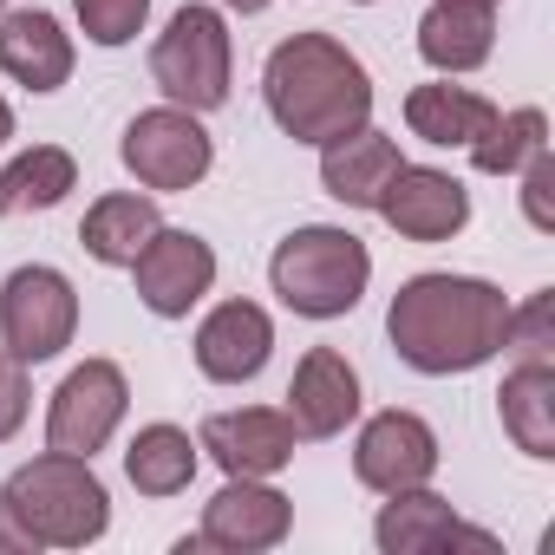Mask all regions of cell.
I'll return each mask as SVG.
<instances>
[{
  "label": "cell",
  "mask_w": 555,
  "mask_h": 555,
  "mask_svg": "<svg viewBox=\"0 0 555 555\" xmlns=\"http://www.w3.org/2000/svg\"><path fill=\"white\" fill-rule=\"evenodd\" d=\"M0 14H8V0H0Z\"/></svg>",
  "instance_id": "34"
},
{
  "label": "cell",
  "mask_w": 555,
  "mask_h": 555,
  "mask_svg": "<svg viewBox=\"0 0 555 555\" xmlns=\"http://www.w3.org/2000/svg\"><path fill=\"white\" fill-rule=\"evenodd\" d=\"M353 477L366 490H379V496L431 483L438 477V431L418 412H399V405L373 412L366 431H360V444H353Z\"/></svg>",
  "instance_id": "11"
},
{
  "label": "cell",
  "mask_w": 555,
  "mask_h": 555,
  "mask_svg": "<svg viewBox=\"0 0 555 555\" xmlns=\"http://www.w3.org/2000/svg\"><path fill=\"white\" fill-rule=\"evenodd\" d=\"M490 99L470 92V86H451V79H431V86H412L405 92V131L418 144H438V151H464L483 125H490Z\"/></svg>",
  "instance_id": "22"
},
{
  "label": "cell",
  "mask_w": 555,
  "mask_h": 555,
  "mask_svg": "<svg viewBox=\"0 0 555 555\" xmlns=\"http://www.w3.org/2000/svg\"><path fill=\"white\" fill-rule=\"evenodd\" d=\"M399 164H405L399 138H386L379 125H360V131L334 138V144H321V190L334 203H347V209H373Z\"/></svg>",
  "instance_id": "19"
},
{
  "label": "cell",
  "mask_w": 555,
  "mask_h": 555,
  "mask_svg": "<svg viewBox=\"0 0 555 555\" xmlns=\"http://www.w3.org/2000/svg\"><path fill=\"white\" fill-rule=\"evenodd\" d=\"M288 425L295 438H340L353 418H360V373L347 353L334 347H308L295 379H288Z\"/></svg>",
  "instance_id": "15"
},
{
  "label": "cell",
  "mask_w": 555,
  "mask_h": 555,
  "mask_svg": "<svg viewBox=\"0 0 555 555\" xmlns=\"http://www.w3.org/2000/svg\"><path fill=\"white\" fill-rule=\"evenodd\" d=\"M8 138H14V105L0 99V144H8Z\"/></svg>",
  "instance_id": "32"
},
{
  "label": "cell",
  "mask_w": 555,
  "mask_h": 555,
  "mask_svg": "<svg viewBox=\"0 0 555 555\" xmlns=\"http://www.w3.org/2000/svg\"><path fill=\"white\" fill-rule=\"evenodd\" d=\"M268 282L282 295V308H295L301 321H340V314L360 308V295L373 282V255H366V242L353 229L308 222V229L274 242Z\"/></svg>",
  "instance_id": "3"
},
{
  "label": "cell",
  "mask_w": 555,
  "mask_h": 555,
  "mask_svg": "<svg viewBox=\"0 0 555 555\" xmlns=\"http://www.w3.org/2000/svg\"><path fill=\"white\" fill-rule=\"evenodd\" d=\"M490 8H496V0H490Z\"/></svg>",
  "instance_id": "35"
},
{
  "label": "cell",
  "mask_w": 555,
  "mask_h": 555,
  "mask_svg": "<svg viewBox=\"0 0 555 555\" xmlns=\"http://www.w3.org/2000/svg\"><path fill=\"white\" fill-rule=\"evenodd\" d=\"M196 444L229 470V477H274L295 464V425L288 412L268 405H235V412H209Z\"/></svg>",
  "instance_id": "14"
},
{
  "label": "cell",
  "mask_w": 555,
  "mask_h": 555,
  "mask_svg": "<svg viewBox=\"0 0 555 555\" xmlns=\"http://www.w3.org/2000/svg\"><path fill=\"white\" fill-rule=\"evenodd\" d=\"M79 334V288L66 282L60 268L27 261L0 282V347L27 366H47L73 347Z\"/></svg>",
  "instance_id": "6"
},
{
  "label": "cell",
  "mask_w": 555,
  "mask_h": 555,
  "mask_svg": "<svg viewBox=\"0 0 555 555\" xmlns=\"http://www.w3.org/2000/svg\"><path fill=\"white\" fill-rule=\"evenodd\" d=\"M0 503L34 529L40 548H86L112 529V490L99 483L92 457H66V451L21 464L0 483Z\"/></svg>",
  "instance_id": "4"
},
{
  "label": "cell",
  "mask_w": 555,
  "mask_h": 555,
  "mask_svg": "<svg viewBox=\"0 0 555 555\" xmlns=\"http://www.w3.org/2000/svg\"><path fill=\"white\" fill-rule=\"evenodd\" d=\"M222 8H229V14H268L274 0H222Z\"/></svg>",
  "instance_id": "31"
},
{
  "label": "cell",
  "mask_w": 555,
  "mask_h": 555,
  "mask_svg": "<svg viewBox=\"0 0 555 555\" xmlns=\"http://www.w3.org/2000/svg\"><path fill=\"white\" fill-rule=\"evenodd\" d=\"M157 229H164V216H157V196H151V190H112V196H99V203L86 209L79 242H86L92 261H105V268H131L138 248H144Z\"/></svg>",
  "instance_id": "21"
},
{
  "label": "cell",
  "mask_w": 555,
  "mask_h": 555,
  "mask_svg": "<svg viewBox=\"0 0 555 555\" xmlns=\"http://www.w3.org/2000/svg\"><path fill=\"white\" fill-rule=\"evenodd\" d=\"M405 242H451L464 222H470V190L451 177V170H431V164H399L373 203Z\"/></svg>",
  "instance_id": "13"
},
{
  "label": "cell",
  "mask_w": 555,
  "mask_h": 555,
  "mask_svg": "<svg viewBox=\"0 0 555 555\" xmlns=\"http://www.w3.org/2000/svg\"><path fill=\"white\" fill-rule=\"evenodd\" d=\"M118 157H125V170H131L151 196H177V190H196V183L209 177L216 138L203 131L196 112H183V105H151V112H138V118L125 125Z\"/></svg>",
  "instance_id": "7"
},
{
  "label": "cell",
  "mask_w": 555,
  "mask_h": 555,
  "mask_svg": "<svg viewBox=\"0 0 555 555\" xmlns=\"http://www.w3.org/2000/svg\"><path fill=\"white\" fill-rule=\"evenodd\" d=\"M196 464H203V444L183 425H144L125 444V477H131L138 496H177V490H190Z\"/></svg>",
  "instance_id": "23"
},
{
  "label": "cell",
  "mask_w": 555,
  "mask_h": 555,
  "mask_svg": "<svg viewBox=\"0 0 555 555\" xmlns=\"http://www.w3.org/2000/svg\"><path fill=\"white\" fill-rule=\"evenodd\" d=\"M125 405H131V386H125V366L112 360H86L60 379L53 405H47V451H66V457H99L112 444V431L125 425Z\"/></svg>",
  "instance_id": "8"
},
{
  "label": "cell",
  "mask_w": 555,
  "mask_h": 555,
  "mask_svg": "<svg viewBox=\"0 0 555 555\" xmlns=\"http://www.w3.org/2000/svg\"><path fill=\"white\" fill-rule=\"evenodd\" d=\"M503 347L516 360H555V288H535L522 308H509Z\"/></svg>",
  "instance_id": "26"
},
{
  "label": "cell",
  "mask_w": 555,
  "mask_h": 555,
  "mask_svg": "<svg viewBox=\"0 0 555 555\" xmlns=\"http://www.w3.org/2000/svg\"><path fill=\"white\" fill-rule=\"evenodd\" d=\"M496 53V8L490 0H431L418 14V60L444 79L477 73Z\"/></svg>",
  "instance_id": "18"
},
{
  "label": "cell",
  "mask_w": 555,
  "mask_h": 555,
  "mask_svg": "<svg viewBox=\"0 0 555 555\" xmlns=\"http://www.w3.org/2000/svg\"><path fill=\"white\" fill-rule=\"evenodd\" d=\"M131 282H138V301L157 321H183L216 288V248L196 229H157L131 261Z\"/></svg>",
  "instance_id": "9"
},
{
  "label": "cell",
  "mask_w": 555,
  "mask_h": 555,
  "mask_svg": "<svg viewBox=\"0 0 555 555\" xmlns=\"http://www.w3.org/2000/svg\"><path fill=\"white\" fill-rule=\"evenodd\" d=\"M503 327H509V301L483 274H438V268L412 274L386 308L392 353L425 379L490 366L503 353Z\"/></svg>",
  "instance_id": "1"
},
{
  "label": "cell",
  "mask_w": 555,
  "mask_h": 555,
  "mask_svg": "<svg viewBox=\"0 0 555 555\" xmlns=\"http://www.w3.org/2000/svg\"><path fill=\"white\" fill-rule=\"evenodd\" d=\"M555 157H548V144L542 151H529V164H522V216H529V229L535 235H548L555 229Z\"/></svg>",
  "instance_id": "28"
},
{
  "label": "cell",
  "mask_w": 555,
  "mask_h": 555,
  "mask_svg": "<svg viewBox=\"0 0 555 555\" xmlns=\"http://www.w3.org/2000/svg\"><path fill=\"white\" fill-rule=\"evenodd\" d=\"M73 14L92 47H131L151 21V0H73Z\"/></svg>",
  "instance_id": "27"
},
{
  "label": "cell",
  "mask_w": 555,
  "mask_h": 555,
  "mask_svg": "<svg viewBox=\"0 0 555 555\" xmlns=\"http://www.w3.org/2000/svg\"><path fill=\"white\" fill-rule=\"evenodd\" d=\"M261 99H268V118L282 125V138L314 144V151L373 125V73L334 34H295L274 47L261 66Z\"/></svg>",
  "instance_id": "2"
},
{
  "label": "cell",
  "mask_w": 555,
  "mask_h": 555,
  "mask_svg": "<svg viewBox=\"0 0 555 555\" xmlns=\"http://www.w3.org/2000/svg\"><path fill=\"white\" fill-rule=\"evenodd\" d=\"M373 542H379V555H438V548H483V555H496V535L470 529L431 483L392 490L379 503V516H373Z\"/></svg>",
  "instance_id": "12"
},
{
  "label": "cell",
  "mask_w": 555,
  "mask_h": 555,
  "mask_svg": "<svg viewBox=\"0 0 555 555\" xmlns=\"http://www.w3.org/2000/svg\"><path fill=\"white\" fill-rule=\"evenodd\" d=\"M79 190V157L66 144H34L0 170V216H27V209H53Z\"/></svg>",
  "instance_id": "24"
},
{
  "label": "cell",
  "mask_w": 555,
  "mask_h": 555,
  "mask_svg": "<svg viewBox=\"0 0 555 555\" xmlns=\"http://www.w3.org/2000/svg\"><path fill=\"white\" fill-rule=\"evenodd\" d=\"M353 8H373V0H353Z\"/></svg>",
  "instance_id": "33"
},
{
  "label": "cell",
  "mask_w": 555,
  "mask_h": 555,
  "mask_svg": "<svg viewBox=\"0 0 555 555\" xmlns=\"http://www.w3.org/2000/svg\"><path fill=\"white\" fill-rule=\"evenodd\" d=\"M496 418L522 457L548 464L555 457V360H516V373L496 392Z\"/></svg>",
  "instance_id": "20"
},
{
  "label": "cell",
  "mask_w": 555,
  "mask_h": 555,
  "mask_svg": "<svg viewBox=\"0 0 555 555\" xmlns=\"http://www.w3.org/2000/svg\"><path fill=\"white\" fill-rule=\"evenodd\" d=\"M542 144H548V118L535 105H516V112H490V125L464 151L483 177H516L529 164V151H542Z\"/></svg>",
  "instance_id": "25"
},
{
  "label": "cell",
  "mask_w": 555,
  "mask_h": 555,
  "mask_svg": "<svg viewBox=\"0 0 555 555\" xmlns=\"http://www.w3.org/2000/svg\"><path fill=\"white\" fill-rule=\"evenodd\" d=\"M40 542H34V529L8 509V503H0V555H34Z\"/></svg>",
  "instance_id": "30"
},
{
  "label": "cell",
  "mask_w": 555,
  "mask_h": 555,
  "mask_svg": "<svg viewBox=\"0 0 555 555\" xmlns=\"http://www.w3.org/2000/svg\"><path fill=\"white\" fill-rule=\"evenodd\" d=\"M151 79L164 92V105H183V112H216L229 105V79H235V40H229V21L222 8H190L170 14V27L157 34L151 47Z\"/></svg>",
  "instance_id": "5"
},
{
  "label": "cell",
  "mask_w": 555,
  "mask_h": 555,
  "mask_svg": "<svg viewBox=\"0 0 555 555\" xmlns=\"http://www.w3.org/2000/svg\"><path fill=\"white\" fill-rule=\"evenodd\" d=\"M0 73L27 92H60L73 79V34L47 8H8L0 14Z\"/></svg>",
  "instance_id": "17"
},
{
  "label": "cell",
  "mask_w": 555,
  "mask_h": 555,
  "mask_svg": "<svg viewBox=\"0 0 555 555\" xmlns=\"http://www.w3.org/2000/svg\"><path fill=\"white\" fill-rule=\"evenodd\" d=\"M288 529H295V503L274 490L268 477H229L203 503L196 542L203 548H222V555H261L274 542H288Z\"/></svg>",
  "instance_id": "10"
},
{
  "label": "cell",
  "mask_w": 555,
  "mask_h": 555,
  "mask_svg": "<svg viewBox=\"0 0 555 555\" xmlns=\"http://www.w3.org/2000/svg\"><path fill=\"white\" fill-rule=\"evenodd\" d=\"M27 405H34V379H27V360H14L0 347V444H8L21 425H27Z\"/></svg>",
  "instance_id": "29"
},
{
  "label": "cell",
  "mask_w": 555,
  "mask_h": 555,
  "mask_svg": "<svg viewBox=\"0 0 555 555\" xmlns=\"http://www.w3.org/2000/svg\"><path fill=\"white\" fill-rule=\"evenodd\" d=\"M274 353V321L255 301H222L196 327V373L216 386H248Z\"/></svg>",
  "instance_id": "16"
}]
</instances>
